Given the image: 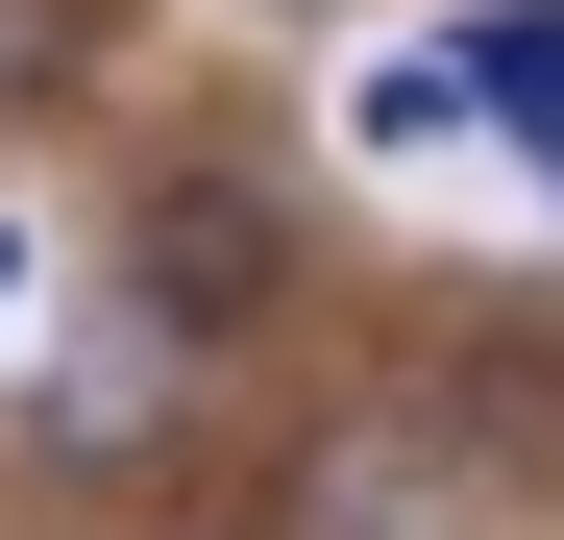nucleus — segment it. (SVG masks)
<instances>
[{"label": "nucleus", "mask_w": 564, "mask_h": 540, "mask_svg": "<svg viewBox=\"0 0 564 540\" xmlns=\"http://www.w3.org/2000/svg\"><path fill=\"white\" fill-rule=\"evenodd\" d=\"M466 50V123H516V148H564V25H442Z\"/></svg>", "instance_id": "f257e3e1"}, {"label": "nucleus", "mask_w": 564, "mask_h": 540, "mask_svg": "<svg viewBox=\"0 0 564 540\" xmlns=\"http://www.w3.org/2000/svg\"><path fill=\"white\" fill-rule=\"evenodd\" d=\"M74 74H99V0H0V123L74 99Z\"/></svg>", "instance_id": "f03ea898"}, {"label": "nucleus", "mask_w": 564, "mask_h": 540, "mask_svg": "<svg viewBox=\"0 0 564 540\" xmlns=\"http://www.w3.org/2000/svg\"><path fill=\"white\" fill-rule=\"evenodd\" d=\"M344 123H368V148H442V123H466V50H393V74H368Z\"/></svg>", "instance_id": "7ed1b4c3"}, {"label": "nucleus", "mask_w": 564, "mask_h": 540, "mask_svg": "<svg viewBox=\"0 0 564 540\" xmlns=\"http://www.w3.org/2000/svg\"><path fill=\"white\" fill-rule=\"evenodd\" d=\"M0 270H25V246H0Z\"/></svg>", "instance_id": "20e7f679"}]
</instances>
